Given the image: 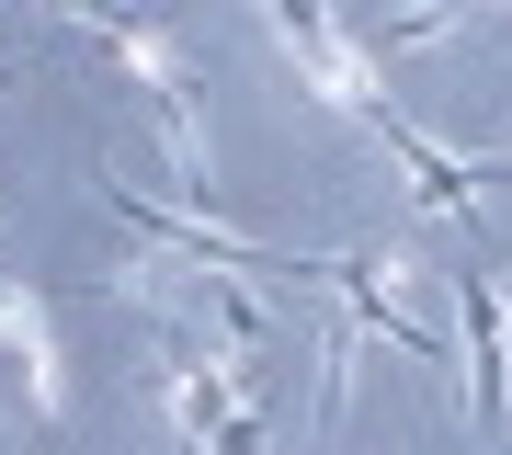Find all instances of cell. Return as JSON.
<instances>
[{
  "label": "cell",
  "mask_w": 512,
  "mask_h": 455,
  "mask_svg": "<svg viewBox=\"0 0 512 455\" xmlns=\"http://www.w3.org/2000/svg\"><path fill=\"white\" fill-rule=\"evenodd\" d=\"M456 319H467V421L501 433V285L456 273Z\"/></svg>",
  "instance_id": "cell-2"
},
{
  "label": "cell",
  "mask_w": 512,
  "mask_h": 455,
  "mask_svg": "<svg viewBox=\"0 0 512 455\" xmlns=\"http://www.w3.org/2000/svg\"><path fill=\"white\" fill-rule=\"evenodd\" d=\"M0 364H12V387H23V410H35V433H57V421L80 410V387H69V342H57V296L46 285H0Z\"/></svg>",
  "instance_id": "cell-1"
}]
</instances>
